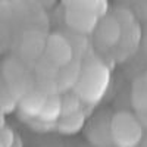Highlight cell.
Wrapping results in <instances>:
<instances>
[{
    "label": "cell",
    "mask_w": 147,
    "mask_h": 147,
    "mask_svg": "<svg viewBox=\"0 0 147 147\" xmlns=\"http://www.w3.org/2000/svg\"><path fill=\"white\" fill-rule=\"evenodd\" d=\"M110 84V71L100 60H90L82 65L81 77L75 87V91L84 103L96 105L99 103Z\"/></svg>",
    "instance_id": "1"
},
{
    "label": "cell",
    "mask_w": 147,
    "mask_h": 147,
    "mask_svg": "<svg viewBox=\"0 0 147 147\" xmlns=\"http://www.w3.org/2000/svg\"><path fill=\"white\" fill-rule=\"evenodd\" d=\"M15 143L13 132L9 128H2L0 129V147H12Z\"/></svg>",
    "instance_id": "14"
},
{
    "label": "cell",
    "mask_w": 147,
    "mask_h": 147,
    "mask_svg": "<svg viewBox=\"0 0 147 147\" xmlns=\"http://www.w3.org/2000/svg\"><path fill=\"white\" fill-rule=\"evenodd\" d=\"M84 124H85V113L84 110H78V112L60 116L56 125L57 129L63 134H75L84 127Z\"/></svg>",
    "instance_id": "10"
},
{
    "label": "cell",
    "mask_w": 147,
    "mask_h": 147,
    "mask_svg": "<svg viewBox=\"0 0 147 147\" xmlns=\"http://www.w3.org/2000/svg\"><path fill=\"white\" fill-rule=\"evenodd\" d=\"M131 103L136 112L147 109V72L134 81L131 90Z\"/></svg>",
    "instance_id": "9"
},
{
    "label": "cell",
    "mask_w": 147,
    "mask_h": 147,
    "mask_svg": "<svg viewBox=\"0 0 147 147\" xmlns=\"http://www.w3.org/2000/svg\"><path fill=\"white\" fill-rule=\"evenodd\" d=\"M82 105H84V102L81 100V97L75 91L63 93L62 94V116L82 110Z\"/></svg>",
    "instance_id": "13"
},
{
    "label": "cell",
    "mask_w": 147,
    "mask_h": 147,
    "mask_svg": "<svg viewBox=\"0 0 147 147\" xmlns=\"http://www.w3.org/2000/svg\"><path fill=\"white\" fill-rule=\"evenodd\" d=\"M137 115H138V118H140V121H141L143 127L147 129V109L140 110V112H137Z\"/></svg>",
    "instance_id": "15"
},
{
    "label": "cell",
    "mask_w": 147,
    "mask_h": 147,
    "mask_svg": "<svg viewBox=\"0 0 147 147\" xmlns=\"http://www.w3.org/2000/svg\"><path fill=\"white\" fill-rule=\"evenodd\" d=\"M62 3L65 7L90 10L99 16L107 13V0H62Z\"/></svg>",
    "instance_id": "11"
},
{
    "label": "cell",
    "mask_w": 147,
    "mask_h": 147,
    "mask_svg": "<svg viewBox=\"0 0 147 147\" xmlns=\"http://www.w3.org/2000/svg\"><path fill=\"white\" fill-rule=\"evenodd\" d=\"M99 18H100L99 15L93 13L90 10L65 7V22L77 34H84V35L93 34L97 27Z\"/></svg>",
    "instance_id": "5"
},
{
    "label": "cell",
    "mask_w": 147,
    "mask_h": 147,
    "mask_svg": "<svg viewBox=\"0 0 147 147\" xmlns=\"http://www.w3.org/2000/svg\"><path fill=\"white\" fill-rule=\"evenodd\" d=\"M47 60H50L57 68L69 63L71 60L75 59V52L74 46L71 43V38L62 35V34H52L46 38V47L44 55Z\"/></svg>",
    "instance_id": "3"
},
{
    "label": "cell",
    "mask_w": 147,
    "mask_h": 147,
    "mask_svg": "<svg viewBox=\"0 0 147 147\" xmlns=\"http://www.w3.org/2000/svg\"><path fill=\"white\" fill-rule=\"evenodd\" d=\"M46 100H47V94L40 88L32 87L28 93H25L19 99V110L25 118L37 119L44 107Z\"/></svg>",
    "instance_id": "7"
},
{
    "label": "cell",
    "mask_w": 147,
    "mask_h": 147,
    "mask_svg": "<svg viewBox=\"0 0 147 147\" xmlns=\"http://www.w3.org/2000/svg\"><path fill=\"white\" fill-rule=\"evenodd\" d=\"M144 15H146V18H147V3H146V6H144Z\"/></svg>",
    "instance_id": "16"
},
{
    "label": "cell",
    "mask_w": 147,
    "mask_h": 147,
    "mask_svg": "<svg viewBox=\"0 0 147 147\" xmlns=\"http://www.w3.org/2000/svg\"><path fill=\"white\" fill-rule=\"evenodd\" d=\"M62 116V94L56 93L47 96V100L44 103V107L41 110L40 116L37 118L40 124L46 125H55Z\"/></svg>",
    "instance_id": "8"
},
{
    "label": "cell",
    "mask_w": 147,
    "mask_h": 147,
    "mask_svg": "<svg viewBox=\"0 0 147 147\" xmlns=\"http://www.w3.org/2000/svg\"><path fill=\"white\" fill-rule=\"evenodd\" d=\"M96 43L103 49H112L119 46L122 38V25L116 19V16L112 15H103L99 18L97 27L93 32Z\"/></svg>",
    "instance_id": "4"
},
{
    "label": "cell",
    "mask_w": 147,
    "mask_h": 147,
    "mask_svg": "<svg viewBox=\"0 0 147 147\" xmlns=\"http://www.w3.org/2000/svg\"><path fill=\"white\" fill-rule=\"evenodd\" d=\"M96 122V125L90 129V138L97 146H107L112 143V136H110V119L106 122ZM113 144V143H112Z\"/></svg>",
    "instance_id": "12"
},
{
    "label": "cell",
    "mask_w": 147,
    "mask_h": 147,
    "mask_svg": "<svg viewBox=\"0 0 147 147\" xmlns=\"http://www.w3.org/2000/svg\"><path fill=\"white\" fill-rule=\"evenodd\" d=\"M144 129L137 112L122 110L110 118V136L116 147H137L143 140Z\"/></svg>",
    "instance_id": "2"
},
{
    "label": "cell",
    "mask_w": 147,
    "mask_h": 147,
    "mask_svg": "<svg viewBox=\"0 0 147 147\" xmlns=\"http://www.w3.org/2000/svg\"><path fill=\"white\" fill-rule=\"evenodd\" d=\"M81 71H82V62L78 57H75L69 63L59 68V71H57V88H59L60 94L75 90L77 84L80 81V77H81Z\"/></svg>",
    "instance_id": "6"
}]
</instances>
